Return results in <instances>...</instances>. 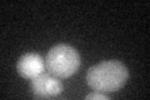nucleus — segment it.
<instances>
[{
  "mask_svg": "<svg viewBox=\"0 0 150 100\" xmlns=\"http://www.w3.org/2000/svg\"><path fill=\"white\" fill-rule=\"evenodd\" d=\"M46 69L59 79H67L78 71L80 56L76 49L67 44H59L49 50L45 58Z\"/></svg>",
  "mask_w": 150,
  "mask_h": 100,
  "instance_id": "nucleus-2",
  "label": "nucleus"
},
{
  "mask_svg": "<svg viewBox=\"0 0 150 100\" xmlns=\"http://www.w3.org/2000/svg\"><path fill=\"white\" fill-rule=\"evenodd\" d=\"M45 61L39 54L26 53L19 59L16 64L18 73L25 79H34L43 74L45 70Z\"/></svg>",
  "mask_w": 150,
  "mask_h": 100,
  "instance_id": "nucleus-4",
  "label": "nucleus"
},
{
  "mask_svg": "<svg viewBox=\"0 0 150 100\" xmlns=\"http://www.w3.org/2000/svg\"><path fill=\"white\" fill-rule=\"evenodd\" d=\"M31 90L38 99H50L62 94L63 84L58 77L44 71L43 74L31 79Z\"/></svg>",
  "mask_w": 150,
  "mask_h": 100,
  "instance_id": "nucleus-3",
  "label": "nucleus"
},
{
  "mask_svg": "<svg viewBox=\"0 0 150 100\" xmlns=\"http://www.w3.org/2000/svg\"><path fill=\"white\" fill-rule=\"evenodd\" d=\"M85 99L90 100V99H95V100H109V95H106L105 93H100V91H95V93H91L85 96Z\"/></svg>",
  "mask_w": 150,
  "mask_h": 100,
  "instance_id": "nucleus-5",
  "label": "nucleus"
},
{
  "mask_svg": "<svg viewBox=\"0 0 150 100\" xmlns=\"http://www.w3.org/2000/svg\"><path fill=\"white\" fill-rule=\"evenodd\" d=\"M129 78L128 68L119 60H106L91 66L86 73V83L93 90L114 93L125 85Z\"/></svg>",
  "mask_w": 150,
  "mask_h": 100,
  "instance_id": "nucleus-1",
  "label": "nucleus"
}]
</instances>
